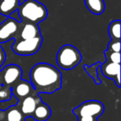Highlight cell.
<instances>
[{
    "label": "cell",
    "mask_w": 121,
    "mask_h": 121,
    "mask_svg": "<svg viewBox=\"0 0 121 121\" xmlns=\"http://www.w3.org/2000/svg\"><path fill=\"white\" fill-rule=\"evenodd\" d=\"M5 59H6L5 52H4L3 47L0 46V66H2L4 64V61H5Z\"/></svg>",
    "instance_id": "cell-23"
},
{
    "label": "cell",
    "mask_w": 121,
    "mask_h": 121,
    "mask_svg": "<svg viewBox=\"0 0 121 121\" xmlns=\"http://www.w3.org/2000/svg\"><path fill=\"white\" fill-rule=\"evenodd\" d=\"M18 99L15 97V96L12 95L11 98L8 100H2L0 101V109L1 110H6V109H9V108L13 107V105L17 104Z\"/></svg>",
    "instance_id": "cell-17"
},
{
    "label": "cell",
    "mask_w": 121,
    "mask_h": 121,
    "mask_svg": "<svg viewBox=\"0 0 121 121\" xmlns=\"http://www.w3.org/2000/svg\"><path fill=\"white\" fill-rule=\"evenodd\" d=\"M104 54L106 56V61H110L114 63H120V52H114L110 51H105Z\"/></svg>",
    "instance_id": "cell-18"
},
{
    "label": "cell",
    "mask_w": 121,
    "mask_h": 121,
    "mask_svg": "<svg viewBox=\"0 0 121 121\" xmlns=\"http://www.w3.org/2000/svg\"><path fill=\"white\" fill-rule=\"evenodd\" d=\"M108 51L114 52H120V40H111L108 45Z\"/></svg>",
    "instance_id": "cell-20"
},
{
    "label": "cell",
    "mask_w": 121,
    "mask_h": 121,
    "mask_svg": "<svg viewBox=\"0 0 121 121\" xmlns=\"http://www.w3.org/2000/svg\"><path fill=\"white\" fill-rule=\"evenodd\" d=\"M42 44V36H38L31 39L16 40L12 46V49L19 56H32L37 53Z\"/></svg>",
    "instance_id": "cell-4"
},
{
    "label": "cell",
    "mask_w": 121,
    "mask_h": 121,
    "mask_svg": "<svg viewBox=\"0 0 121 121\" xmlns=\"http://www.w3.org/2000/svg\"><path fill=\"white\" fill-rule=\"evenodd\" d=\"M104 104L98 100L85 101L79 106L73 109L72 113L76 117L81 116H94L99 118L104 113Z\"/></svg>",
    "instance_id": "cell-5"
},
{
    "label": "cell",
    "mask_w": 121,
    "mask_h": 121,
    "mask_svg": "<svg viewBox=\"0 0 121 121\" xmlns=\"http://www.w3.org/2000/svg\"><path fill=\"white\" fill-rule=\"evenodd\" d=\"M100 69L105 77L114 80L117 74L120 73V63L105 61L100 66Z\"/></svg>",
    "instance_id": "cell-13"
},
{
    "label": "cell",
    "mask_w": 121,
    "mask_h": 121,
    "mask_svg": "<svg viewBox=\"0 0 121 121\" xmlns=\"http://www.w3.org/2000/svg\"><path fill=\"white\" fill-rule=\"evenodd\" d=\"M82 60L81 52L72 45H65L59 49L56 54V63L59 67L66 71L72 70Z\"/></svg>",
    "instance_id": "cell-3"
},
{
    "label": "cell",
    "mask_w": 121,
    "mask_h": 121,
    "mask_svg": "<svg viewBox=\"0 0 121 121\" xmlns=\"http://www.w3.org/2000/svg\"><path fill=\"white\" fill-rule=\"evenodd\" d=\"M22 22V27L19 34L20 39H31L41 35L38 24L32 22Z\"/></svg>",
    "instance_id": "cell-9"
},
{
    "label": "cell",
    "mask_w": 121,
    "mask_h": 121,
    "mask_svg": "<svg viewBox=\"0 0 121 121\" xmlns=\"http://www.w3.org/2000/svg\"><path fill=\"white\" fill-rule=\"evenodd\" d=\"M40 101H42L41 99L34 97L32 95H28L25 97L22 100V106H21L22 114L26 116H32V114L35 110L36 106Z\"/></svg>",
    "instance_id": "cell-10"
},
{
    "label": "cell",
    "mask_w": 121,
    "mask_h": 121,
    "mask_svg": "<svg viewBox=\"0 0 121 121\" xmlns=\"http://www.w3.org/2000/svg\"><path fill=\"white\" fill-rule=\"evenodd\" d=\"M17 12L22 22L37 24L45 20L48 15L45 5L37 0H25L20 4Z\"/></svg>",
    "instance_id": "cell-2"
},
{
    "label": "cell",
    "mask_w": 121,
    "mask_h": 121,
    "mask_svg": "<svg viewBox=\"0 0 121 121\" xmlns=\"http://www.w3.org/2000/svg\"><path fill=\"white\" fill-rule=\"evenodd\" d=\"M1 71L3 72V80L4 84L8 86L17 82L22 76V71L21 67L14 64L9 65Z\"/></svg>",
    "instance_id": "cell-7"
},
{
    "label": "cell",
    "mask_w": 121,
    "mask_h": 121,
    "mask_svg": "<svg viewBox=\"0 0 121 121\" xmlns=\"http://www.w3.org/2000/svg\"><path fill=\"white\" fill-rule=\"evenodd\" d=\"M108 31L111 40H120V21H112L109 24Z\"/></svg>",
    "instance_id": "cell-15"
},
{
    "label": "cell",
    "mask_w": 121,
    "mask_h": 121,
    "mask_svg": "<svg viewBox=\"0 0 121 121\" xmlns=\"http://www.w3.org/2000/svg\"><path fill=\"white\" fill-rule=\"evenodd\" d=\"M51 114L52 111L50 107L47 104L42 103V101H40L36 106L32 117L37 121H46L51 117Z\"/></svg>",
    "instance_id": "cell-11"
},
{
    "label": "cell",
    "mask_w": 121,
    "mask_h": 121,
    "mask_svg": "<svg viewBox=\"0 0 121 121\" xmlns=\"http://www.w3.org/2000/svg\"><path fill=\"white\" fill-rule=\"evenodd\" d=\"M9 17H11V18L14 19V20H16V21H17V22H22V20H21L20 16H19L17 10L15 11V12H13V13H11L10 15H9Z\"/></svg>",
    "instance_id": "cell-24"
},
{
    "label": "cell",
    "mask_w": 121,
    "mask_h": 121,
    "mask_svg": "<svg viewBox=\"0 0 121 121\" xmlns=\"http://www.w3.org/2000/svg\"><path fill=\"white\" fill-rule=\"evenodd\" d=\"M20 0H0V14L9 17L12 13L17 10Z\"/></svg>",
    "instance_id": "cell-12"
},
{
    "label": "cell",
    "mask_w": 121,
    "mask_h": 121,
    "mask_svg": "<svg viewBox=\"0 0 121 121\" xmlns=\"http://www.w3.org/2000/svg\"><path fill=\"white\" fill-rule=\"evenodd\" d=\"M86 7L93 14L100 15L105 9L104 0H84Z\"/></svg>",
    "instance_id": "cell-14"
},
{
    "label": "cell",
    "mask_w": 121,
    "mask_h": 121,
    "mask_svg": "<svg viewBox=\"0 0 121 121\" xmlns=\"http://www.w3.org/2000/svg\"><path fill=\"white\" fill-rule=\"evenodd\" d=\"M8 121H22V113L17 109H12L8 114Z\"/></svg>",
    "instance_id": "cell-19"
},
{
    "label": "cell",
    "mask_w": 121,
    "mask_h": 121,
    "mask_svg": "<svg viewBox=\"0 0 121 121\" xmlns=\"http://www.w3.org/2000/svg\"><path fill=\"white\" fill-rule=\"evenodd\" d=\"M12 95L11 90H1L0 91V99L2 100H8L10 99Z\"/></svg>",
    "instance_id": "cell-21"
},
{
    "label": "cell",
    "mask_w": 121,
    "mask_h": 121,
    "mask_svg": "<svg viewBox=\"0 0 121 121\" xmlns=\"http://www.w3.org/2000/svg\"><path fill=\"white\" fill-rule=\"evenodd\" d=\"M23 22H17L11 17L8 18L0 24V44L11 39H15V35L20 34Z\"/></svg>",
    "instance_id": "cell-6"
},
{
    "label": "cell",
    "mask_w": 121,
    "mask_h": 121,
    "mask_svg": "<svg viewBox=\"0 0 121 121\" xmlns=\"http://www.w3.org/2000/svg\"><path fill=\"white\" fill-rule=\"evenodd\" d=\"M30 81L37 93L52 94L62 86V76L56 67L47 63H37L32 66Z\"/></svg>",
    "instance_id": "cell-1"
},
{
    "label": "cell",
    "mask_w": 121,
    "mask_h": 121,
    "mask_svg": "<svg viewBox=\"0 0 121 121\" xmlns=\"http://www.w3.org/2000/svg\"><path fill=\"white\" fill-rule=\"evenodd\" d=\"M34 91L32 84L24 80H20L12 89V95L17 99L30 95Z\"/></svg>",
    "instance_id": "cell-8"
},
{
    "label": "cell",
    "mask_w": 121,
    "mask_h": 121,
    "mask_svg": "<svg viewBox=\"0 0 121 121\" xmlns=\"http://www.w3.org/2000/svg\"><path fill=\"white\" fill-rule=\"evenodd\" d=\"M78 121H97L98 118L94 116H81L78 117Z\"/></svg>",
    "instance_id": "cell-22"
},
{
    "label": "cell",
    "mask_w": 121,
    "mask_h": 121,
    "mask_svg": "<svg viewBox=\"0 0 121 121\" xmlns=\"http://www.w3.org/2000/svg\"><path fill=\"white\" fill-rule=\"evenodd\" d=\"M100 66V63H99V62H97L96 64L93 65V66H84V68L86 69V72L90 75V76H91V77H92L93 79L96 81V83H97V84H99V83H100V81H99V80L97 78V76H98V69H96V67H97V66Z\"/></svg>",
    "instance_id": "cell-16"
}]
</instances>
